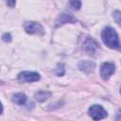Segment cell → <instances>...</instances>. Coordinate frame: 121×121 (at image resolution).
Returning a JSON list of instances; mask_svg holds the SVG:
<instances>
[{"label":"cell","mask_w":121,"mask_h":121,"mask_svg":"<svg viewBox=\"0 0 121 121\" xmlns=\"http://www.w3.org/2000/svg\"><path fill=\"white\" fill-rule=\"evenodd\" d=\"M24 28H25L26 32L28 33V34L43 35L44 33L43 26L39 23H36V22H26L24 25Z\"/></svg>","instance_id":"4"},{"label":"cell","mask_w":121,"mask_h":121,"mask_svg":"<svg viewBox=\"0 0 121 121\" xmlns=\"http://www.w3.org/2000/svg\"><path fill=\"white\" fill-rule=\"evenodd\" d=\"M119 50H120V51H121V46H119Z\"/></svg>","instance_id":"15"},{"label":"cell","mask_w":121,"mask_h":121,"mask_svg":"<svg viewBox=\"0 0 121 121\" xmlns=\"http://www.w3.org/2000/svg\"><path fill=\"white\" fill-rule=\"evenodd\" d=\"M50 96H51V93H50V92H48V91H43V90L38 91V92L35 93V95H34L35 99H36L37 101H39V102H43V101H45L46 99H48Z\"/></svg>","instance_id":"8"},{"label":"cell","mask_w":121,"mask_h":121,"mask_svg":"<svg viewBox=\"0 0 121 121\" xmlns=\"http://www.w3.org/2000/svg\"><path fill=\"white\" fill-rule=\"evenodd\" d=\"M115 66L112 62H104L100 67V76L104 80L110 78V77L114 73Z\"/></svg>","instance_id":"5"},{"label":"cell","mask_w":121,"mask_h":121,"mask_svg":"<svg viewBox=\"0 0 121 121\" xmlns=\"http://www.w3.org/2000/svg\"><path fill=\"white\" fill-rule=\"evenodd\" d=\"M70 5L75 9H79V8L81 7V2L80 1H71L70 2Z\"/></svg>","instance_id":"12"},{"label":"cell","mask_w":121,"mask_h":121,"mask_svg":"<svg viewBox=\"0 0 121 121\" xmlns=\"http://www.w3.org/2000/svg\"><path fill=\"white\" fill-rule=\"evenodd\" d=\"M76 22V19L71 15V14H67V13H61L58 20H57V26H61L63 24H66V23H75Z\"/></svg>","instance_id":"7"},{"label":"cell","mask_w":121,"mask_h":121,"mask_svg":"<svg viewBox=\"0 0 121 121\" xmlns=\"http://www.w3.org/2000/svg\"><path fill=\"white\" fill-rule=\"evenodd\" d=\"M89 115L93 120L98 121L107 116V112L100 105H93L89 109Z\"/></svg>","instance_id":"2"},{"label":"cell","mask_w":121,"mask_h":121,"mask_svg":"<svg viewBox=\"0 0 121 121\" xmlns=\"http://www.w3.org/2000/svg\"><path fill=\"white\" fill-rule=\"evenodd\" d=\"M101 39L108 47L117 48L119 46V39L115 30L110 26L105 27L101 32Z\"/></svg>","instance_id":"1"},{"label":"cell","mask_w":121,"mask_h":121,"mask_svg":"<svg viewBox=\"0 0 121 121\" xmlns=\"http://www.w3.org/2000/svg\"><path fill=\"white\" fill-rule=\"evenodd\" d=\"M120 93H121V89H120Z\"/></svg>","instance_id":"16"},{"label":"cell","mask_w":121,"mask_h":121,"mask_svg":"<svg viewBox=\"0 0 121 121\" xmlns=\"http://www.w3.org/2000/svg\"><path fill=\"white\" fill-rule=\"evenodd\" d=\"M113 18H114V21L121 26V11L115 10L113 12Z\"/></svg>","instance_id":"11"},{"label":"cell","mask_w":121,"mask_h":121,"mask_svg":"<svg viewBox=\"0 0 121 121\" xmlns=\"http://www.w3.org/2000/svg\"><path fill=\"white\" fill-rule=\"evenodd\" d=\"M96 43H95V42L94 41V40H92V39H88L85 43H84V49L87 51V52H94L95 51V49L96 48Z\"/></svg>","instance_id":"10"},{"label":"cell","mask_w":121,"mask_h":121,"mask_svg":"<svg viewBox=\"0 0 121 121\" xmlns=\"http://www.w3.org/2000/svg\"><path fill=\"white\" fill-rule=\"evenodd\" d=\"M11 40V37H10V34L9 33H5L3 35V41L5 42H10Z\"/></svg>","instance_id":"13"},{"label":"cell","mask_w":121,"mask_h":121,"mask_svg":"<svg viewBox=\"0 0 121 121\" xmlns=\"http://www.w3.org/2000/svg\"><path fill=\"white\" fill-rule=\"evenodd\" d=\"M7 4H8V5H9L10 7H13V6L15 5V1H12V2H10V1H8V2H7Z\"/></svg>","instance_id":"14"},{"label":"cell","mask_w":121,"mask_h":121,"mask_svg":"<svg viewBox=\"0 0 121 121\" xmlns=\"http://www.w3.org/2000/svg\"><path fill=\"white\" fill-rule=\"evenodd\" d=\"M11 100L17 105H24L26 101V96L23 93H16L11 96Z\"/></svg>","instance_id":"9"},{"label":"cell","mask_w":121,"mask_h":121,"mask_svg":"<svg viewBox=\"0 0 121 121\" xmlns=\"http://www.w3.org/2000/svg\"><path fill=\"white\" fill-rule=\"evenodd\" d=\"M78 68L85 74H90L95 70V63L91 60H81L78 63Z\"/></svg>","instance_id":"6"},{"label":"cell","mask_w":121,"mask_h":121,"mask_svg":"<svg viewBox=\"0 0 121 121\" xmlns=\"http://www.w3.org/2000/svg\"><path fill=\"white\" fill-rule=\"evenodd\" d=\"M17 78L20 82H35L40 79V75L36 72L23 71L18 74Z\"/></svg>","instance_id":"3"}]
</instances>
